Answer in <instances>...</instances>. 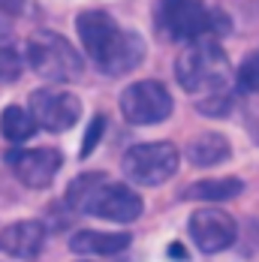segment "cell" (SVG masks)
<instances>
[{"label": "cell", "mask_w": 259, "mask_h": 262, "mask_svg": "<svg viewBox=\"0 0 259 262\" xmlns=\"http://www.w3.org/2000/svg\"><path fill=\"white\" fill-rule=\"evenodd\" d=\"M46 244V226L39 220H18L0 229V253H9L15 259H30Z\"/></svg>", "instance_id": "8fae6325"}, {"label": "cell", "mask_w": 259, "mask_h": 262, "mask_svg": "<svg viewBox=\"0 0 259 262\" xmlns=\"http://www.w3.org/2000/svg\"><path fill=\"white\" fill-rule=\"evenodd\" d=\"M36 127L46 133H67L81 118V100L63 88H39L30 94V108Z\"/></svg>", "instance_id": "52a82bcc"}, {"label": "cell", "mask_w": 259, "mask_h": 262, "mask_svg": "<svg viewBox=\"0 0 259 262\" xmlns=\"http://www.w3.org/2000/svg\"><path fill=\"white\" fill-rule=\"evenodd\" d=\"M130 232H94V229H81L70 238V250L78 256H115L124 253L130 247Z\"/></svg>", "instance_id": "7c38bea8"}, {"label": "cell", "mask_w": 259, "mask_h": 262, "mask_svg": "<svg viewBox=\"0 0 259 262\" xmlns=\"http://www.w3.org/2000/svg\"><path fill=\"white\" fill-rule=\"evenodd\" d=\"M181 154L172 142H145L124 154V175L142 187H160L178 172Z\"/></svg>", "instance_id": "8992f818"}, {"label": "cell", "mask_w": 259, "mask_h": 262, "mask_svg": "<svg viewBox=\"0 0 259 262\" xmlns=\"http://www.w3.org/2000/svg\"><path fill=\"white\" fill-rule=\"evenodd\" d=\"M67 202L81 214L112 220V223H133L142 214V196L130 184L112 181L103 172H84L70 181Z\"/></svg>", "instance_id": "7a4b0ae2"}, {"label": "cell", "mask_w": 259, "mask_h": 262, "mask_svg": "<svg viewBox=\"0 0 259 262\" xmlns=\"http://www.w3.org/2000/svg\"><path fill=\"white\" fill-rule=\"evenodd\" d=\"M121 112L136 127L163 124L172 115V94L160 81H136L121 94Z\"/></svg>", "instance_id": "ba28073f"}, {"label": "cell", "mask_w": 259, "mask_h": 262, "mask_svg": "<svg viewBox=\"0 0 259 262\" xmlns=\"http://www.w3.org/2000/svg\"><path fill=\"white\" fill-rule=\"evenodd\" d=\"M103 133H105V118L103 115H97V118L91 121V127H88L84 142H81V157H91V151L97 148V142L103 139Z\"/></svg>", "instance_id": "d6986e66"}, {"label": "cell", "mask_w": 259, "mask_h": 262, "mask_svg": "<svg viewBox=\"0 0 259 262\" xmlns=\"http://www.w3.org/2000/svg\"><path fill=\"white\" fill-rule=\"evenodd\" d=\"M6 163H9L12 175L25 184V187L42 190L60 172L63 154L57 148H18V151H9L6 154Z\"/></svg>", "instance_id": "30bf717a"}, {"label": "cell", "mask_w": 259, "mask_h": 262, "mask_svg": "<svg viewBox=\"0 0 259 262\" xmlns=\"http://www.w3.org/2000/svg\"><path fill=\"white\" fill-rule=\"evenodd\" d=\"M25 60L39 79L57 81V84L76 81L84 70V60L73 49V42L63 39L60 33H52V30H39L27 39Z\"/></svg>", "instance_id": "5b68a950"}, {"label": "cell", "mask_w": 259, "mask_h": 262, "mask_svg": "<svg viewBox=\"0 0 259 262\" xmlns=\"http://www.w3.org/2000/svg\"><path fill=\"white\" fill-rule=\"evenodd\" d=\"M229 154H232V145H229V139L220 136V133H199V136L190 139V145H187V157H190L193 166H199V169L220 166L223 160H229Z\"/></svg>", "instance_id": "4fadbf2b"}, {"label": "cell", "mask_w": 259, "mask_h": 262, "mask_svg": "<svg viewBox=\"0 0 259 262\" xmlns=\"http://www.w3.org/2000/svg\"><path fill=\"white\" fill-rule=\"evenodd\" d=\"M76 30L81 36L84 54L97 63L105 76H124L136 70L145 57V42L139 33L124 30L105 9H88L76 18Z\"/></svg>", "instance_id": "6da1fadb"}, {"label": "cell", "mask_w": 259, "mask_h": 262, "mask_svg": "<svg viewBox=\"0 0 259 262\" xmlns=\"http://www.w3.org/2000/svg\"><path fill=\"white\" fill-rule=\"evenodd\" d=\"M232 108H235V97L226 88L214 91V94H205L199 100V112L208 115V118H226V115H232Z\"/></svg>", "instance_id": "e0dca14e"}, {"label": "cell", "mask_w": 259, "mask_h": 262, "mask_svg": "<svg viewBox=\"0 0 259 262\" xmlns=\"http://www.w3.org/2000/svg\"><path fill=\"white\" fill-rule=\"evenodd\" d=\"M0 133H3L6 142L21 145V142H27L36 133V121H33V115L27 108H21V105H6L3 115H0Z\"/></svg>", "instance_id": "9a60e30c"}, {"label": "cell", "mask_w": 259, "mask_h": 262, "mask_svg": "<svg viewBox=\"0 0 259 262\" xmlns=\"http://www.w3.org/2000/svg\"><path fill=\"white\" fill-rule=\"evenodd\" d=\"M190 238L202 253H220L226 247H232L238 238V223L229 211L217 208V205H205V208L190 214Z\"/></svg>", "instance_id": "9c48e42d"}, {"label": "cell", "mask_w": 259, "mask_h": 262, "mask_svg": "<svg viewBox=\"0 0 259 262\" xmlns=\"http://www.w3.org/2000/svg\"><path fill=\"white\" fill-rule=\"evenodd\" d=\"M21 76V54L12 46V39L0 36V84L15 81Z\"/></svg>", "instance_id": "2e32d148"}, {"label": "cell", "mask_w": 259, "mask_h": 262, "mask_svg": "<svg viewBox=\"0 0 259 262\" xmlns=\"http://www.w3.org/2000/svg\"><path fill=\"white\" fill-rule=\"evenodd\" d=\"M238 88L247 94H259V52L247 54L238 70Z\"/></svg>", "instance_id": "ac0fdd59"}, {"label": "cell", "mask_w": 259, "mask_h": 262, "mask_svg": "<svg viewBox=\"0 0 259 262\" xmlns=\"http://www.w3.org/2000/svg\"><path fill=\"white\" fill-rule=\"evenodd\" d=\"M244 190L241 178H208V181L190 184L181 193V199H196V202H229Z\"/></svg>", "instance_id": "5bb4252c"}, {"label": "cell", "mask_w": 259, "mask_h": 262, "mask_svg": "<svg viewBox=\"0 0 259 262\" xmlns=\"http://www.w3.org/2000/svg\"><path fill=\"white\" fill-rule=\"evenodd\" d=\"M78 262H91V259H78Z\"/></svg>", "instance_id": "7402d4cb"}, {"label": "cell", "mask_w": 259, "mask_h": 262, "mask_svg": "<svg viewBox=\"0 0 259 262\" xmlns=\"http://www.w3.org/2000/svg\"><path fill=\"white\" fill-rule=\"evenodd\" d=\"M247 127H250V133H253V139L259 142V108H253V112L247 115Z\"/></svg>", "instance_id": "44dd1931"}, {"label": "cell", "mask_w": 259, "mask_h": 262, "mask_svg": "<svg viewBox=\"0 0 259 262\" xmlns=\"http://www.w3.org/2000/svg\"><path fill=\"white\" fill-rule=\"evenodd\" d=\"M175 79L187 94H214L229 84V60L217 36L190 39L175 60Z\"/></svg>", "instance_id": "3957f363"}, {"label": "cell", "mask_w": 259, "mask_h": 262, "mask_svg": "<svg viewBox=\"0 0 259 262\" xmlns=\"http://www.w3.org/2000/svg\"><path fill=\"white\" fill-rule=\"evenodd\" d=\"M157 30L166 39L190 42L199 36H220L229 30V18L217 9H208L205 0H160Z\"/></svg>", "instance_id": "277c9868"}, {"label": "cell", "mask_w": 259, "mask_h": 262, "mask_svg": "<svg viewBox=\"0 0 259 262\" xmlns=\"http://www.w3.org/2000/svg\"><path fill=\"white\" fill-rule=\"evenodd\" d=\"M0 12L3 15H21L25 12V0H0Z\"/></svg>", "instance_id": "ffe728a7"}]
</instances>
